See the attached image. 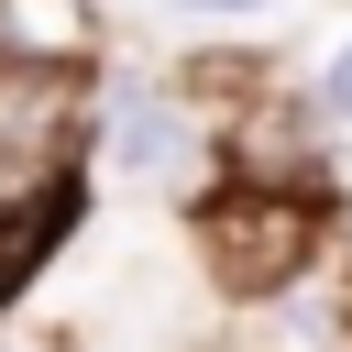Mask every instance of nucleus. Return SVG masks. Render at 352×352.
<instances>
[{"mask_svg": "<svg viewBox=\"0 0 352 352\" xmlns=\"http://www.w3.org/2000/svg\"><path fill=\"white\" fill-rule=\"evenodd\" d=\"M88 0H0V55H22V66H77L88 55Z\"/></svg>", "mask_w": 352, "mask_h": 352, "instance_id": "4", "label": "nucleus"}, {"mask_svg": "<svg viewBox=\"0 0 352 352\" xmlns=\"http://www.w3.org/2000/svg\"><path fill=\"white\" fill-rule=\"evenodd\" d=\"M319 99H330V121H352V44H341V55L319 66Z\"/></svg>", "mask_w": 352, "mask_h": 352, "instance_id": "6", "label": "nucleus"}, {"mask_svg": "<svg viewBox=\"0 0 352 352\" xmlns=\"http://www.w3.org/2000/svg\"><path fill=\"white\" fill-rule=\"evenodd\" d=\"M55 220H66V198H55V209H0V297H11V286H22L33 264H44Z\"/></svg>", "mask_w": 352, "mask_h": 352, "instance_id": "5", "label": "nucleus"}, {"mask_svg": "<svg viewBox=\"0 0 352 352\" xmlns=\"http://www.w3.org/2000/svg\"><path fill=\"white\" fill-rule=\"evenodd\" d=\"M66 165H77V110L44 66L33 88H0V209H55Z\"/></svg>", "mask_w": 352, "mask_h": 352, "instance_id": "1", "label": "nucleus"}, {"mask_svg": "<svg viewBox=\"0 0 352 352\" xmlns=\"http://www.w3.org/2000/svg\"><path fill=\"white\" fill-rule=\"evenodd\" d=\"M198 11H242V0H198Z\"/></svg>", "mask_w": 352, "mask_h": 352, "instance_id": "7", "label": "nucleus"}, {"mask_svg": "<svg viewBox=\"0 0 352 352\" xmlns=\"http://www.w3.org/2000/svg\"><path fill=\"white\" fill-rule=\"evenodd\" d=\"M110 143H121V165H132V176H176V165H198L187 110H176V99H154V88H121V99H110Z\"/></svg>", "mask_w": 352, "mask_h": 352, "instance_id": "3", "label": "nucleus"}, {"mask_svg": "<svg viewBox=\"0 0 352 352\" xmlns=\"http://www.w3.org/2000/svg\"><path fill=\"white\" fill-rule=\"evenodd\" d=\"M198 242H209V275L220 286H286L308 264V209L297 198H209Z\"/></svg>", "mask_w": 352, "mask_h": 352, "instance_id": "2", "label": "nucleus"}]
</instances>
